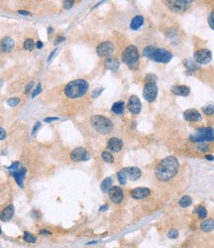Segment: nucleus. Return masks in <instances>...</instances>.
Returning a JSON list of instances; mask_svg holds the SVG:
<instances>
[{
    "label": "nucleus",
    "mask_w": 214,
    "mask_h": 248,
    "mask_svg": "<svg viewBox=\"0 0 214 248\" xmlns=\"http://www.w3.org/2000/svg\"><path fill=\"white\" fill-rule=\"evenodd\" d=\"M180 169V163L176 157L170 156L163 159L155 169V175L161 182L171 181L175 178Z\"/></svg>",
    "instance_id": "f257e3e1"
},
{
    "label": "nucleus",
    "mask_w": 214,
    "mask_h": 248,
    "mask_svg": "<svg viewBox=\"0 0 214 248\" xmlns=\"http://www.w3.org/2000/svg\"><path fill=\"white\" fill-rule=\"evenodd\" d=\"M89 89L88 83L84 79H76L68 83L65 88V94L68 99H78L83 96Z\"/></svg>",
    "instance_id": "f03ea898"
},
{
    "label": "nucleus",
    "mask_w": 214,
    "mask_h": 248,
    "mask_svg": "<svg viewBox=\"0 0 214 248\" xmlns=\"http://www.w3.org/2000/svg\"><path fill=\"white\" fill-rule=\"evenodd\" d=\"M91 125L93 126V128L97 132H99L101 134H107L113 128L110 119H108L105 116H102V115H94V116H92Z\"/></svg>",
    "instance_id": "7ed1b4c3"
},
{
    "label": "nucleus",
    "mask_w": 214,
    "mask_h": 248,
    "mask_svg": "<svg viewBox=\"0 0 214 248\" xmlns=\"http://www.w3.org/2000/svg\"><path fill=\"white\" fill-rule=\"evenodd\" d=\"M122 61L124 64H126L130 68H134L138 65L139 63V51L136 46L130 45L128 46L122 53Z\"/></svg>",
    "instance_id": "20e7f679"
},
{
    "label": "nucleus",
    "mask_w": 214,
    "mask_h": 248,
    "mask_svg": "<svg viewBox=\"0 0 214 248\" xmlns=\"http://www.w3.org/2000/svg\"><path fill=\"white\" fill-rule=\"evenodd\" d=\"M189 139L193 142H205L214 140V129L212 127L198 128L196 133L189 136Z\"/></svg>",
    "instance_id": "39448f33"
},
{
    "label": "nucleus",
    "mask_w": 214,
    "mask_h": 248,
    "mask_svg": "<svg viewBox=\"0 0 214 248\" xmlns=\"http://www.w3.org/2000/svg\"><path fill=\"white\" fill-rule=\"evenodd\" d=\"M150 59L155 61V62H158V63H164V64H167V63L171 62V60L172 59V54L170 51H167L166 49L156 48Z\"/></svg>",
    "instance_id": "423d86ee"
},
{
    "label": "nucleus",
    "mask_w": 214,
    "mask_h": 248,
    "mask_svg": "<svg viewBox=\"0 0 214 248\" xmlns=\"http://www.w3.org/2000/svg\"><path fill=\"white\" fill-rule=\"evenodd\" d=\"M192 4V1L189 0H170V1H167L166 5L167 6L171 11L172 12H183L186 11Z\"/></svg>",
    "instance_id": "0eeeda50"
},
{
    "label": "nucleus",
    "mask_w": 214,
    "mask_h": 248,
    "mask_svg": "<svg viewBox=\"0 0 214 248\" xmlns=\"http://www.w3.org/2000/svg\"><path fill=\"white\" fill-rule=\"evenodd\" d=\"M193 60L198 65H207L212 60V53L208 49H199L194 53Z\"/></svg>",
    "instance_id": "6e6552de"
},
{
    "label": "nucleus",
    "mask_w": 214,
    "mask_h": 248,
    "mask_svg": "<svg viewBox=\"0 0 214 248\" xmlns=\"http://www.w3.org/2000/svg\"><path fill=\"white\" fill-rule=\"evenodd\" d=\"M158 95V86L156 84H146L143 89V96L146 101L153 102L157 99Z\"/></svg>",
    "instance_id": "1a4fd4ad"
},
{
    "label": "nucleus",
    "mask_w": 214,
    "mask_h": 248,
    "mask_svg": "<svg viewBox=\"0 0 214 248\" xmlns=\"http://www.w3.org/2000/svg\"><path fill=\"white\" fill-rule=\"evenodd\" d=\"M114 51V46L110 41H105L102 42L97 46L96 48V53L97 55L101 58H108Z\"/></svg>",
    "instance_id": "9d476101"
},
{
    "label": "nucleus",
    "mask_w": 214,
    "mask_h": 248,
    "mask_svg": "<svg viewBox=\"0 0 214 248\" xmlns=\"http://www.w3.org/2000/svg\"><path fill=\"white\" fill-rule=\"evenodd\" d=\"M108 195L114 204H121L124 200V194L122 189L119 187H111L108 191Z\"/></svg>",
    "instance_id": "9b49d317"
},
{
    "label": "nucleus",
    "mask_w": 214,
    "mask_h": 248,
    "mask_svg": "<svg viewBox=\"0 0 214 248\" xmlns=\"http://www.w3.org/2000/svg\"><path fill=\"white\" fill-rule=\"evenodd\" d=\"M71 158L74 162H80V161H87L89 159V154L87 151L82 148V147H78L76 148L72 152L71 154Z\"/></svg>",
    "instance_id": "f8f14e48"
},
{
    "label": "nucleus",
    "mask_w": 214,
    "mask_h": 248,
    "mask_svg": "<svg viewBox=\"0 0 214 248\" xmlns=\"http://www.w3.org/2000/svg\"><path fill=\"white\" fill-rule=\"evenodd\" d=\"M128 109L133 114H139L142 109L141 101L137 95H131L128 101Z\"/></svg>",
    "instance_id": "ddd939ff"
},
{
    "label": "nucleus",
    "mask_w": 214,
    "mask_h": 248,
    "mask_svg": "<svg viewBox=\"0 0 214 248\" xmlns=\"http://www.w3.org/2000/svg\"><path fill=\"white\" fill-rule=\"evenodd\" d=\"M106 148L111 152H120L123 148V141L117 137H112L108 140L106 144Z\"/></svg>",
    "instance_id": "4468645a"
},
{
    "label": "nucleus",
    "mask_w": 214,
    "mask_h": 248,
    "mask_svg": "<svg viewBox=\"0 0 214 248\" xmlns=\"http://www.w3.org/2000/svg\"><path fill=\"white\" fill-rule=\"evenodd\" d=\"M124 174L126 175L127 179H130L131 181H137L141 178L142 172L141 170L137 168V167H129V168H124L122 169Z\"/></svg>",
    "instance_id": "2eb2a0df"
},
{
    "label": "nucleus",
    "mask_w": 214,
    "mask_h": 248,
    "mask_svg": "<svg viewBox=\"0 0 214 248\" xmlns=\"http://www.w3.org/2000/svg\"><path fill=\"white\" fill-rule=\"evenodd\" d=\"M151 190L148 188H136L131 191V197L135 200H143L149 197Z\"/></svg>",
    "instance_id": "dca6fc26"
},
{
    "label": "nucleus",
    "mask_w": 214,
    "mask_h": 248,
    "mask_svg": "<svg viewBox=\"0 0 214 248\" xmlns=\"http://www.w3.org/2000/svg\"><path fill=\"white\" fill-rule=\"evenodd\" d=\"M183 117L187 121H189V122H196V121H200L202 119L201 114L194 108H190L184 111Z\"/></svg>",
    "instance_id": "f3484780"
},
{
    "label": "nucleus",
    "mask_w": 214,
    "mask_h": 248,
    "mask_svg": "<svg viewBox=\"0 0 214 248\" xmlns=\"http://www.w3.org/2000/svg\"><path fill=\"white\" fill-rule=\"evenodd\" d=\"M14 46H15V42L12 38L5 37L1 41V43H0V49H1L4 53H9V52H11L14 49Z\"/></svg>",
    "instance_id": "a211bd4d"
},
{
    "label": "nucleus",
    "mask_w": 214,
    "mask_h": 248,
    "mask_svg": "<svg viewBox=\"0 0 214 248\" xmlns=\"http://www.w3.org/2000/svg\"><path fill=\"white\" fill-rule=\"evenodd\" d=\"M11 175L15 179L16 183L19 185V187L23 188V185H24V179L26 175V169H17L16 171L11 172Z\"/></svg>",
    "instance_id": "6ab92c4d"
},
{
    "label": "nucleus",
    "mask_w": 214,
    "mask_h": 248,
    "mask_svg": "<svg viewBox=\"0 0 214 248\" xmlns=\"http://www.w3.org/2000/svg\"><path fill=\"white\" fill-rule=\"evenodd\" d=\"M172 92L173 94H176V95H180V96H187L189 94V92H190V89L188 88V86L187 85H173L172 86V89H171Z\"/></svg>",
    "instance_id": "aec40b11"
},
{
    "label": "nucleus",
    "mask_w": 214,
    "mask_h": 248,
    "mask_svg": "<svg viewBox=\"0 0 214 248\" xmlns=\"http://www.w3.org/2000/svg\"><path fill=\"white\" fill-rule=\"evenodd\" d=\"M104 66H105L108 70H110L112 72H116L119 68V61L116 58L108 57L105 60V62H104Z\"/></svg>",
    "instance_id": "412c9836"
},
{
    "label": "nucleus",
    "mask_w": 214,
    "mask_h": 248,
    "mask_svg": "<svg viewBox=\"0 0 214 248\" xmlns=\"http://www.w3.org/2000/svg\"><path fill=\"white\" fill-rule=\"evenodd\" d=\"M13 215H14V206L8 205L0 212V220L2 221H8L12 218Z\"/></svg>",
    "instance_id": "4be33fe9"
},
{
    "label": "nucleus",
    "mask_w": 214,
    "mask_h": 248,
    "mask_svg": "<svg viewBox=\"0 0 214 248\" xmlns=\"http://www.w3.org/2000/svg\"><path fill=\"white\" fill-rule=\"evenodd\" d=\"M144 24V17L141 15L135 16L134 18L132 19L131 23H130V27L132 30H138L142 25Z\"/></svg>",
    "instance_id": "5701e85b"
},
{
    "label": "nucleus",
    "mask_w": 214,
    "mask_h": 248,
    "mask_svg": "<svg viewBox=\"0 0 214 248\" xmlns=\"http://www.w3.org/2000/svg\"><path fill=\"white\" fill-rule=\"evenodd\" d=\"M200 228L204 232H210L214 229V220H206L201 223Z\"/></svg>",
    "instance_id": "b1692460"
},
{
    "label": "nucleus",
    "mask_w": 214,
    "mask_h": 248,
    "mask_svg": "<svg viewBox=\"0 0 214 248\" xmlns=\"http://www.w3.org/2000/svg\"><path fill=\"white\" fill-rule=\"evenodd\" d=\"M124 109H125V103L123 101H117L115 102L114 104L112 105L111 107V110L112 112H114L115 114H122L124 112Z\"/></svg>",
    "instance_id": "393cba45"
},
{
    "label": "nucleus",
    "mask_w": 214,
    "mask_h": 248,
    "mask_svg": "<svg viewBox=\"0 0 214 248\" xmlns=\"http://www.w3.org/2000/svg\"><path fill=\"white\" fill-rule=\"evenodd\" d=\"M183 64H184V66H186V68H187V70H189V71H195V70H197V68H199L198 64H197V63H195L194 60L187 59V60L183 61Z\"/></svg>",
    "instance_id": "a878e982"
},
{
    "label": "nucleus",
    "mask_w": 214,
    "mask_h": 248,
    "mask_svg": "<svg viewBox=\"0 0 214 248\" xmlns=\"http://www.w3.org/2000/svg\"><path fill=\"white\" fill-rule=\"evenodd\" d=\"M112 178L111 177H108L106 178L105 180H104L102 183H101V190H102V192L104 193H108L109 191V189L111 188L112 186Z\"/></svg>",
    "instance_id": "bb28decb"
},
{
    "label": "nucleus",
    "mask_w": 214,
    "mask_h": 248,
    "mask_svg": "<svg viewBox=\"0 0 214 248\" xmlns=\"http://www.w3.org/2000/svg\"><path fill=\"white\" fill-rule=\"evenodd\" d=\"M192 204V199L189 195H183V197L178 200V205L182 207H187Z\"/></svg>",
    "instance_id": "cd10ccee"
},
{
    "label": "nucleus",
    "mask_w": 214,
    "mask_h": 248,
    "mask_svg": "<svg viewBox=\"0 0 214 248\" xmlns=\"http://www.w3.org/2000/svg\"><path fill=\"white\" fill-rule=\"evenodd\" d=\"M101 157H102V159L104 160V162L109 163V164L114 163V157H113V155H112L110 152H107V151L102 152Z\"/></svg>",
    "instance_id": "c85d7f7f"
},
{
    "label": "nucleus",
    "mask_w": 214,
    "mask_h": 248,
    "mask_svg": "<svg viewBox=\"0 0 214 248\" xmlns=\"http://www.w3.org/2000/svg\"><path fill=\"white\" fill-rule=\"evenodd\" d=\"M155 49H156V47H154V46H147V47H145L144 48V50H143V55L145 56L146 58H151V56H152V54L154 53V51H155Z\"/></svg>",
    "instance_id": "c756f323"
},
{
    "label": "nucleus",
    "mask_w": 214,
    "mask_h": 248,
    "mask_svg": "<svg viewBox=\"0 0 214 248\" xmlns=\"http://www.w3.org/2000/svg\"><path fill=\"white\" fill-rule=\"evenodd\" d=\"M202 111L206 115H212L214 113V104H208L202 107Z\"/></svg>",
    "instance_id": "7c9ffc66"
},
{
    "label": "nucleus",
    "mask_w": 214,
    "mask_h": 248,
    "mask_svg": "<svg viewBox=\"0 0 214 248\" xmlns=\"http://www.w3.org/2000/svg\"><path fill=\"white\" fill-rule=\"evenodd\" d=\"M24 240L26 242H28V243H35L36 242V237H35L34 235H32L31 233H29V232H24Z\"/></svg>",
    "instance_id": "2f4dec72"
},
{
    "label": "nucleus",
    "mask_w": 214,
    "mask_h": 248,
    "mask_svg": "<svg viewBox=\"0 0 214 248\" xmlns=\"http://www.w3.org/2000/svg\"><path fill=\"white\" fill-rule=\"evenodd\" d=\"M117 179H118L120 185H125L126 182H127V177H126V175L124 174V172L122 170L117 173Z\"/></svg>",
    "instance_id": "473e14b6"
},
{
    "label": "nucleus",
    "mask_w": 214,
    "mask_h": 248,
    "mask_svg": "<svg viewBox=\"0 0 214 248\" xmlns=\"http://www.w3.org/2000/svg\"><path fill=\"white\" fill-rule=\"evenodd\" d=\"M196 212H197V215L200 218H205L207 216V211L205 210V207L203 206H198V207H196Z\"/></svg>",
    "instance_id": "72a5a7b5"
},
{
    "label": "nucleus",
    "mask_w": 214,
    "mask_h": 248,
    "mask_svg": "<svg viewBox=\"0 0 214 248\" xmlns=\"http://www.w3.org/2000/svg\"><path fill=\"white\" fill-rule=\"evenodd\" d=\"M34 47H35V43L33 41V39H27L24 42V49L25 50L32 51L34 49Z\"/></svg>",
    "instance_id": "f704fd0d"
},
{
    "label": "nucleus",
    "mask_w": 214,
    "mask_h": 248,
    "mask_svg": "<svg viewBox=\"0 0 214 248\" xmlns=\"http://www.w3.org/2000/svg\"><path fill=\"white\" fill-rule=\"evenodd\" d=\"M20 103V99L19 97H11L7 100V104L11 107H14L16 105H18Z\"/></svg>",
    "instance_id": "c9c22d12"
},
{
    "label": "nucleus",
    "mask_w": 214,
    "mask_h": 248,
    "mask_svg": "<svg viewBox=\"0 0 214 248\" xmlns=\"http://www.w3.org/2000/svg\"><path fill=\"white\" fill-rule=\"evenodd\" d=\"M157 77L155 76V74L153 73H149L148 76L146 77V84H156V82H157Z\"/></svg>",
    "instance_id": "e433bc0d"
},
{
    "label": "nucleus",
    "mask_w": 214,
    "mask_h": 248,
    "mask_svg": "<svg viewBox=\"0 0 214 248\" xmlns=\"http://www.w3.org/2000/svg\"><path fill=\"white\" fill-rule=\"evenodd\" d=\"M167 237L171 238V239H176L178 237V232H177V230L176 229H171L169 233H167Z\"/></svg>",
    "instance_id": "4c0bfd02"
},
{
    "label": "nucleus",
    "mask_w": 214,
    "mask_h": 248,
    "mask_svg": "<svg viewBox=\"0 0 214 248\" xmlns=\"http://www.w3.org/2000/svg\"><path fill=\"white\" fill-rule=\"evenodd\" d=\"M208 24H209L210 28L214 30V9L211 11L209 17H208Z\"/></svg>",
    "instance_id": "58836bf2"
},
{
    "label": "nucleus",
    "mask_w": 214,
    "mask_h": 248,
    "mask_svg": "<svg viewBox=\"0 0 214 248\" xmlns=\"http://www.w3.org/2000/svg\"><path fill=\"white\" fill-rule=\"evenodd\" d=\"M103 90H104L103 88H99V89H94L93 92H92V97H93V99H96V97H98V96L100 95V94H101Z\"/></svg>",
    "instance_id": "ea45409f"
},
{
    "label": "nucleus",
    "mask_w": 214,
    "mask_h": 248,
    "mask_svg": "<svg viewBox=\"0 0 214 248\" xmlns=\"http://www.w3.org/2000/svg\"><path fill=\"white\" fill-rule=\"evenodd\" d=\"M41 91H42V86H41V84H39L38 86L36 88V89H35V90L33 91V94H32V99H34V97H36Z\"/></svg>",
    "instance_id": "a19ab883"
},
{
    "label": "nucleus",
    "mask_w": 214,
    "mask_h": 248,
    "mask_svg": "<svg viewBox=\"0 0 214 248\" xmlns=\"http://www.w3.org/2000/svg\"><path fill=\"white\" fill-rule=\"evenodd\" d=\"M19 165H20V163H19V162H14V163H13L12 165H11V166L7 167V169H8L10 172H12V171H16L17 169H18Z\"/></svg>",
    "instance_id": "79ce46f5"
},
{
    "label": "nucleus",
    "mask_w": 214,
    "mask_h": 248,
    "mask_svg": "<svg viewBox=\"0 0 214 248\" xmlns=\"http://www.w3.org/2000/svg\"><path fill=\"white\" fill-rule=\"evenodd\" d=\"M73 5V1H63L62 6L65 9H69Z\"/></svg>",
    "instance_id": "37998d69"
},
{
    "label": "nucleus",
    "mask_w": 214,
    "mask_h": 248,
    "mask_svg": "<svg viewBox=\"0 0 214 248\" xmlns=\"http://www.w3.org/2000/svg\"><path fill=\"white\" fill-rule=\"evenodd\" d=\"M5 138H6V132H5V130L3 128L0 127V141L4 140Z\"/></svg>",
    "instance_id": "c03bdc74"
},
{
    "label": "nucleus",
    "mask_w": 214,
    "mask_h": 248,
    "mask_svg": "<svg viewBox=\"0 0 214 248\" xmlns=\"http://www.w3.org/2000/svg\"><path fill=\"white\" fill-rule=\"evenodd\" d=\"M33 85H34V82H30V83H29V84H27V86H26V90H25V94H29V91L31 90V89L33 88Z\"/></svg>",
    "instance_id": "a18cd8bd"
},
{
    "label": "nucleus",
    "mask_w": 214,
    "mask_h": 248,
    "mask_svg": "<svg viewBox=\"0 0 214 248\" xmlns=\"http://www.w3.org/2000/svg\"><path fill=\"white\" fill-rule=\"evenodd\" d=\"M40 126H41V123H40V122H37L36 124L34 125V128H33V131H32V135H34L35 133H36V131L39 129Z\"/></svg>",
    "instance_id": "49530a36"
},
{
    "label": "nucleus",
    "mask_w": 214,
    "mask_h": 248,
    "mask_svg": "<svg viewBox=\"0 0 214 248\" xmlns=\"http://www.w3.org/2000/svg\"><path fill=\"white\" fill-rule=\"evenodd\" d=\"M59 118L57 117H48V118H45V122H48V123H50L51 121H55V120H57Z\"/></svg>",
    "instance_id": "de8ad7c7"
},
{
    "label": "nucleus",
    "mask_w": 214,
    "mask_h": 248,
    "mask_svg": "<svg viewBox=\"0 0 214 248\" xmlns=\"http://www.w3.org/2000/svg\"><path fill=\"white\" fill-rule=\"evenodd\" d=\"M57 49H55V50H54L53 52H52V53H51V55H50V57H49V61H51L52 59H53V57H54V56L56 55V53H57Z\"/></svg>",
    "instance_id": "09e8293b"
},
{
    "label": "nucleus",
    "mask_w": 214,
    "mask_h": 248,
    "mask_svg": "<svg viewBox=\"0 0 214 248\" xmlns=\"http://www.w3.org/2000/svg\"><path fill=\"white\" fill-rule=\"evenodd\" d=\"M18 13L23 14V15H30V12H28V11H26V10H19Z\"/></svg>",
    "instance_id": "8fccbe9b"
},
{
    "label": "nucleus",
    "mask_w": 214,
    "mask_h": 248,
    "mask_svg": "<svg viewBox=\"0 0 214 248\" xmlns=\"http://www.w3.org/2000/svg\"><path fill=\"white\" fill-rule=\"evenodd\" d=\"M66 40V38L65 37H59L57 38V40H56V43L57 44V43H61V42H62V41H65Z\"/></svg>",
    "instance_id": "3c124183"
},
{
    "label": "nucleus",
    "mask_w": 214,
    "mask_h": 248,
    "mask_svg": "<svg viewBox=\"0 0 214 248\" xmlns=\"http://www.w3.org/2000/svg\"><path fill=\"white\" fill-rule=\"evenodd\" d=\"M36 47H37L38 49H41V48L43 47V43H42L41 41H38V42L36 43Z\"/></svg>",
    "instance_id": "603ef678"
},
{
    "label": "nucleus",
    "mask_w": 214,
    "mask_h": 248,
    "mask_svg": "<svg viewBox=\"0 0 214 248\" xmlns=\"http://www.w3.org/2000/svg\"><path fill=\"white\" fill-rule=\"evenodd\" d=\"M199 149L201 150V151L205 152V151H207V150H208V147H207L206 145H202V146H200V147H199Z\"/></svg>",
    "instance_id": "864d4df0"
},
{
    "label": "nucleus",
    "mask_w": 214,
    "mask_h": 248,
    "mask_svg": "<svg viewBox=\"0 0 214 248\" xmlns=\"http://www.w3.org/2000/svg\"><path fill=\"white\" fill-rule=\"evenodd\" d=\"M107 209H108V205H103V206H100L99 210H100V211H104V210H106Z\"/></svg>",
    "instance_id": "5fc2aeb1"
},
{
    "label": "nucleus",
    "mask_w": 214,
    "mask_h": 248,
    "mask_svg": "<svg viewBox=\"0 0 214 248\" xmlns=\"http://www.w3.org/2000/svg\"><path fill=\"white\" fill-rule=\"evenodd\" d=\"M205 159H206V160H209V161H213V160H214V157L211 156V155H206V156H205Z\"/></svg>",
    "instance_id": "6e6d98bb"
},
{
    "label": "nucleus",
    "mask_w": 214,
    "mask_h": 248,
    "mask_svg": "<svg viewBox=\"0 0 214 248\" xmlns=\"http://www.w3.org/2000/svg\"><path fill=\"white\" fill-rule=\"evenodd\" d=\"M40 233H41V234H51L49 231H47V230H41V231H40Z\"/></svg>",
    "instance_id": "4d7b16f0"
},
{
    "label": "nucleus",
    "mask_w": 214,
    "mask_h": 248,
    "mask_svg": "<svg viewBox=\"0 0 214 248\" xmlns=\"http://www.w3.org/2000/svg\"><path fill=\"white\" fill-rule=\"evenodd\" d=\"M97 243V241H91V242H88V243H86V245H91V244H95Z\"/></svg>",
    "instance_id": "13d9d810"
},
{
    "label": "nucleus",
    "mask_w": 214,
    "mask_h": 248,
    "mask_svg": "<svg viewBox=\"0 0 214 248\" xmlns=\"http://www.w3.org/2000/svg\"><path fill=\"white\" fill-rule=\"evenodd\" d=\"M2 84H3V80H2V79H0V86L2 85Z\"/></svg>",
    "instance_id": "bf43d9fd"
},
{
    "label": "nucleus",
    "mask_w": 214,
    "mask_h": 248,
    "mask_svg": "<svg viewBox=\"0 0 214 248\" xmlns=\"http://www.w3.org/2000/svg\"><path fill=\"white\" fill-rule=\"evenodd\" d=\"M0 234H1V228H0Z\"/></svg>",
    "instance_id": "052dcab7"
}]
</instances>
